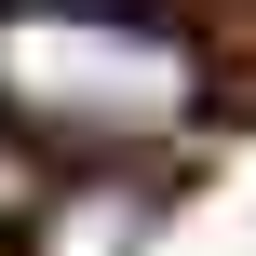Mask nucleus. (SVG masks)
<instances>
[{"label":"nucleus","mask_w":256,"mask_h":256,"mask_svg":"<svg viewBox=\"0 0 256 256\" xmlns=\"http://www.w3.org/2000/svg\"><path fill=\"white\" fill-rule=\"evenodd\" d=\"M0 108L68 148H135L202 108V54L108 0H0Z\"/></svg>","instance_id":"1"},{"label":"nucleus","mask_w":256,"mask_h":256,"mask_svg":"<svg viewBox=\"0 0 256 256\" xmlns=\"http://www.w3.org/2000/svg\"><path fill=\"white\" fill-rule=\"evenodd\" d=\"M27 189H40V176H27V148H14V135H0V230H14V216H27Z\"/></svg>","instance_id":"2"}]
</instances>
